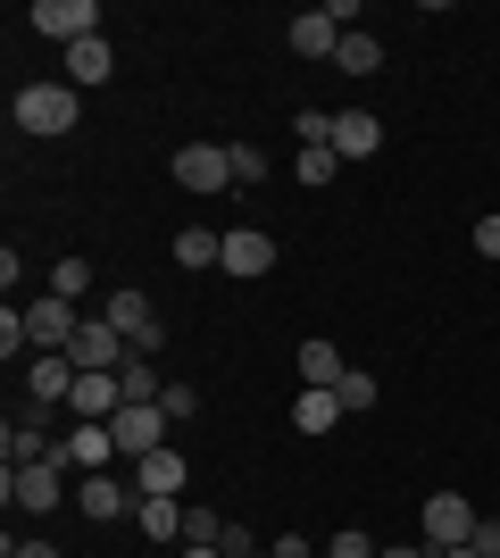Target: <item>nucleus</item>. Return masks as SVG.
<instances>
[{
	"label": "nucleus",
	"instance_id": "2eb2a0df",
	"mask_svg": "<svg viewBox=\"0 0 500 558\" xmlns=\"http://www.w3.org/2000/svg\"><path fill=\"white\" fill-rule=\"evenodd\" d=\"M284 43H292V59H333V50H342V25H333L326 9H301V17L284 25Z\"/></svg>",
	"mask_w": 500,
	"mask_h": 558
},
{
	"label": "nucleus",
	"instance_id": "bb28decb",
	"mask_svg": "<svg viewBox=\"0 0 500 558\" xmlns=\"http://www.w3.org/2000/svg\"><path fill=\"white\" fill-rule=\"evenodd\" d=\"M50 292L84 308V292H93V267H84V258H59V267H50Z\"/></svg>",
	"mask_w": 500,
	"mask_h": 558
},
{
	"label": "nucleus",
	"instance_id": "f3484780",
	"mask_svg": "<svg viewBox=\"0 0 500 558\" xmlns=\"http://www.w3.org/2000/svg\"><path fill=\"white\" fill-rule=\"evenodd\" d=\"M0 459H9V466H42V459H59V442H50L34 417H9V425H0Z\"/></svg>",
	"mask_w": 500,
	"mask_h": 558
},
{
	"label": "nucleus",
	"instance_id": "c85d7f7f",
	"mask_svg": "<svg viewBox=\"0 0 500 558\" xmlns=\"http://www.w3.org/2000/svg\"><path fill=\"white\" fill-rule=\"evenodd\" d=\"M292 175H301V184H333V175H342L333 142H326V150H292Z\"/></svg>",
	"mask_w": 500,
	"mask_h": 558
},
{
	"label": "nucleus",
	"instance_id": "2f4dec72",
	"mask_svg": "<svg viewBox=\"0 0 500 558\" xmlns=\"http://www.w3.org/2000/svg\"><path fill=\"white\" fill-rule=\"evenodd\" d=\"M376 550H383V542H367L358 525H342V534L326 542V558H376Z\"/></svg>",
	"mask_w": 500,
	"mask_h": 558
},
{
	"label": "nucleus",
	"instance_id": "ea45409f",
	"mask_svg": "<svg viewBox=\"0 0 500 558\" xmlns=\"http://www.w3.org/2000/svg\"><path fill=\"white\" fill-rule=\"evenodd\" d=\"M434 558H484V550H476V542H459V550H434Z\"/></svg>",
	"mask_w": 500,
	"mask_h": 558
},
{
	"label": "nucleus",
	"instance_id": "f8f14e48",
	"mask_svg": "<svg viewBox=\"0 0 500 558\" xmlns=\"http://www.w3.org/2000/svg\"><path fill=\"white\" fill-rule=\"evenodd\" d=\"M292 367H301V392H333V384L351 375V359H342V350H333L326 333H309V342L292 350Z\"/></svg>",
	"mask_w": 500,
	"mask_h": 558
},
{
	"label": "nucleus",
	"instance_id": "39448f33",
	"mask_svg": "<svg viewBox=\"0 0 500 558\" xmlns=\"http://www.w3.org/2000/svg\"><path fill=\"white\" fill-rule=\"evenodd\" d=\"M167 425H175L167 409H118V417H109V434H118V459L143 466L150 450H167Z\"/></svg>",
	"mask_w": 500,
	"mask_h": 558
},
{
	"label": "nucleus",
	"instance_id": "20e7f679",
	"mask_svg": "<svg viewBox=\"0 0 500 558\" xmlns=\"http://www.w3.org/2000/svg\"><path fill=\"white\" fill-rule=\"evenodd\" d=\"M100 317L125 333V342L143 350V359H159V342H167V326H159V308H150V292H109L100 301Z\"/></svg>",
	"mask_w": 500,
	"mask_h": 558
},
{
	"label": "nucleus",
	"instance_id": "dca6fc26",
	"mask_svg": "<svg viewBox=\"0 0 500 558\" xmlns=\"http://www.w3.org/2000/svg\"><path fill=\"white\" fill-rule=\"evenodd\" d=\"M184 484H192L184 450H150V459L134 466V492H159V500H184Z\"/></svg>",
	"mask_w": 500,
	"mask_h": 558
},
{
	"label": "nucleus",
	"instance_id": "0eeeda50",
	"mask_svg": "<svg viewBox=\"0 0 500 558\" xmlns=\"http://www.w3.org/2000/svg\"><path fill=\"white\" fill-rule=\"evenodd\" d=\"M59 475H68V466L59 459H42V466H9V475H0V492H9V500H17V509H59V500H68V492H59Z\"/></svg>",
	"mask_w": 500,
	"mask_h": 558
},
{
	"label": "nucleus",
	"instance_id": "72a5a7b5",
	"mask_svg": "<svg viewBox=\"0 0 500 558\" xmlns=\"http://www.w3.org/2000/svg\"><path fill=\"white\" fill-rule=\"evenodd\" d=\"M217 550H225V558H259V542H251V525H225V534H217Z\"/></svg>",
	"mask_w": 500,
	"mask_h": 558
},
{
	"label": "nucleus",
	"instance_id": "c9c22d12",
	"mask_svg": "<svg viewBox=\"0 0 500 558\" xmlns=\"http://www.w3.org/2000/svg\"><path fill=\"white\" fill-rule=\"evenodd\" d=\"M476 550H484V558H500V517H484V525H476Z\"/></svg>",
	"mask_w": 500,
	"mask_h": 558
},
{
	"label": "nucleus",
	"instance_id": "c756f323",
	"mask_svg": "<svg viewBox=\"0 0 500 558\" xmlns=\"http://www.w3.org/2000/svg\"><path fill=\"white\" fill-rule=\"evenodd\" d=\"M217 534H225V525H217V509L184 500V542H209V550H217ZM184 542H175V550H184Z\"/></svg>",
	"mask_w": 500,
	"mask_h": 558
},
{
	"label": "nucleus",
	"instance_id": "9b49d317",
	"mask_svg": "<svg viewBox=\"0 0 500 558\" xmlns=\"http://www.w3.org/2000/svg\"><path fill=\"white\" fill-rule=\"evenodd\" d=\"M376 150H383L376 109H333V159H376Z\"/></svg>",
	"mask_w": 500,
	"mask_h": 558
},
{
	"label": "nucleus",
	"instance_id": "9d476101",
	"mask_svg": "<svg viewBox=\"0 0 500 558\" xmlns=\"http://www.w3.org/2000/svg\"><path fill=\"white\" fill-rule=\"evenodd\" d=\"M75 326H84V317H75V301H59V292H42V301L25 308V333H34V350H68Z\"/></svg>",
	"mask_w": 500,
	"mask_h": 558
},
{
	"label": "nucleus",
	"instance_id": "1a4fd4ad",
	"mask_svg": "<svg viewBox=\"0 0 500 558\" xmlns=\"http://www.w3.org/2000/svg\"><path fill=\"white\" fill-rule=\"evenodd\" d=\"M68 392H75V359H68V350H42V359H25V400H34V409H59Z\"/></svg>",
	"mask_w": 500,
	"mask_h": 558
},
{
	"label": "nucleus",
	"instance_id": "4468645a",
	"mask_svg": "<svg viewBox=\"0 0 500 558\" xmlns=\"http://www.w3.org/2000/svg\"><path fill=\"white\" fill-rule=\"evenodd\" d=\"M267 267H276V233H259V226H234L225 233V276H267Z\"/></svg>",
	"mask_w": 500,
	"mask_h": 558
},
{
	"label": "nucleus",
	"instance_id": "a19ab883",
	"mask_svg": "<svg viewBox=\"0 0 500 558\" xmlns=\"http://www.w3.org/2000/svg\"><path fill=\"white\" fill-rule=\"evenodd\" d=\"M259 558H276V550H259Z\"/></svg>",
	"mask_w": 500,
	"mask_h": 558
},
{
	"label": "nucleus",
	"instance_id": "4c0bfd02",
	"mask_svg": "<svg viewBox=\"0 0 500 558\" xmlns=\"http://www.w3.org/2000/svg\"><path fill=\"white\" fill-rule=\"evenodd\" d=\"M376 558H434V550H417V542H383Z\"/></svg>",
	"mask_w": 500,
	"mask_h": 558
},
{
	"label": "nucleus",
	"instance_id": "cd10ccee",
	"mask_svg": "<svg viewBox=\"0 0 500 558\" xmlns=\"http://www.w3.org/2000/svg\"><path fill=\"white\" fill-rule=\"evenodd\" d=\"M333 392H342V409H351V417H367L383 384H376V375H367V367H351V375H342V384H333Z\"/></svg>",
	"mask_w": 500,
	"mask_h": 558
},
{
	"label": "nucleus",
	"instance_id": "e433bc0d",
	"mask_svg": "<svg viewBox=\"0 0 500 558\" xmlns=\"http://www.w3.org/2000/svg\"><path fill=\"white\" fill-rule=\"evenodd\" d=\"M0 558H59V550H50V542H9Z\"/></svg>",
	"mask_w": 500,
	"mask_h": 558
},
{
	"label": "nucleus",
	"instance_id": "b1692460",
	"mask_svg": "<svg viewBox=\"0 0 500 558\" xmlns=\"http://www.w3.org/2000/svg\"><path fill=\"white\" fill-rule=\"evenodd\" d=\"M175 267H225V233L217 226H184L175 233Z\"/></svg>",
	"mask_w": 500,
	"mask_h": 558
},
{
	"label": "nucleus",
	"instance_id": "473e14b6",
	"mask_svg": "<svg viewBox=\"0 0 500 558\" xmlns=\"http://www.w3.org/2000/svg\"><path fill=\"white\" fill-rule=\"evenodd\" d=\"M159 409H167V417H200V392H192V384H167Z\"/></svg>",
	"mask_w": 500,
	"mask_h": 558
},
{
	"label": "nucleus",
	"instance_id": "7c9ffc66",
	"mask_svg": "<svg viewBox=\"0 0 500 558\" xmlns=\"http://www.w3.org/2000/svg\"><path fill=\"white\" fill-rule=\"evenodd\" d=\"M17 350H34V333H25L17 301H9V308H0V359H17Z\"/></svg>",
	"mask_w": 500,
	"mask_h": 558
},
{
	"label": "nucleus",
	"instance_id": "aec40b11",
	"mask_svg": "<svg viewBox=\"0 0 500 558\" xmlns=\"http://www.w3.org/2000/svg\"><path fill=\"white\" fill-rule=\"evenodd\" d=\"M109 75H118V50L100 43V34L68 50V84H75V93H93V84H109Z\"/></svg>",
	"mask_w": 500,
	"mask_h": 558
},
{
	"label": "nucleus",
	"instance_id": "f704fd0d",
	"mask_svg": "<svg viewBox=\"0 0 500 558\" xmlns=\"http://www.w3.org/2000/svg\"><path fill=\"white\" fill-rule=\"evenodd\" d=\"M476 258H492V267H500V217H476Z\"/></svg>",
	"mask_w": 500,
	"mask_h": 558
},
{
	"label": "nucleus",
	"instance_id": "4be33fe9",
	"mask_svg": "<svg viewBox=\"0 0 500 558\" xmlns=\"http://www.w3.org/2000/svg\"><path fill=\"white\" fill-rule=\"evenodd\" d=\"M118 392H125V409H159V359H143V350H134V359H125L118 367Z\"/></svg>",
	"mask_w": 500,
	"mask_h": 558
},
{
	"label": "nucleus",
	"instance_id": "f03ea898",
	"mask_svg": "<svg viewBox=\"0 0 500 558\" xmlns=\"http://www.w3.org/2000/svg\"><path fill=\"white\" fill-rule=\"evenodd\" d=\"M68 359H75V375H118L125 359H134V342H125L109 317H84V326H75V342H68Z\"/></svg>",
	"mask_w": 500,
	"mask_h": 558
},
{
	"label": "nucleus",
	"instance_id": "a878e982",
	"mask_svg": "<svg viewBox=\"0 0 500 558\" xmlns=\"http://www.w3.org/2000/svg\"><path fill=\"white\" fill-rule=\"evenodd\" d=\"M225 159H234V184H267L276 175V159H267L259 142H225Z\"/></svg>",
	"mask_w": 500,
	"mask_h": 558
},
{
	"label": "nucleus",
	"instance_id": "6e6552de",
	"mask_svg": "<svg viewBox=\"0 0 500 558\" xmlns=\"http://www.w3.org/2000/svg\"><path fill=\"white\" fill-rule=\"evenodd\" d=\"M34 25H42V34H50V43H93V34H100V9H93V0H34Z\"/></svg>",
	"mask_w": 500,
	"mask_h": 558
},
{
	"label": "nucleus",
	"instance_id": "412c9836",
	"mask_svg": "<svg viewBox=\"0 0 500 558\" xmlns=\"http://www.w3.org/2000/svg\"><path fill=\"white\" fill-rule=\"evenodd\" d=\"M342 417H351L342 392H301V400H292V434H309V442H317V434H333Z\"/></svg>",
	"mask_w": 500,
	"mask_h": 558
},
{
	"label": "nucleus",
	"instance_id": "393cba45",
	"mask_svg": "<svg viewBox=\"0 0 500 558\" xmlns=\"http://www.w3.org/2000/svg\"><path fill=\"white\" fill-rule=\"evenodd\" d=\"M333 68H342V75H376V68H383V43L367 34V25H358V34H342V50H333Z\"/></svg>",
	"mask_w": 500,
	"mask_h": 558
},
{
	"label": "nucleus",
	"instance_id": "a211bd4d",
	"mask_svg": "<svg viewBox=\"0 0 500 558\" xmlns=\"http://www.w3.org/2000/svg\"><path fill=\"white\" fill-rule=\"evenodd\" d=\"M109 459H118V434H109V425H75L68 442H59V466H84V475H100Z\"/></svg>",
	"mask_w": 500,
	"mask_h": 558
},
{
	"label": "nucleus",
	"instance_id": "58836bf2",
	"mask_svg": "<svg viewBox=\"0 0 500 558\" xmlns=\"http://www.w3.org/2000/svg\"><path fill=\"white\" fill-rule=\"evenodd\" d=\"M175 558H225V550H209V542H184V550H175Z\"/></svg>",
	"mask_w": 500,
	"mask_h": 558
},
{
	"label": "nucleus",
	"instance_id": "423d86ee",
	"mask_svg": "<svg viewBox=\"0 0 500 558\" xmlns=\"http://www.w3.org/2000/svg\"><path fill=\"white\" fill-rule=\"evenodd\" d=\"M167 167H175V184H184V192H225V184H234V159H225L217 142H184Z\"/></svg>",
	"mask_w": 500,
	"mask_h": 558
},
{
	"label": "nucleus",
	"instance_id": "ddd939ff",
	"mask_svg": "<svg viewBox=\"0 0 500 558\" xmlns=\"http://www.w3.org/2000/svg\"><path fill=\"white\" fill-rule=\"evenodd\" d=\"M68 409H75V425H109L125 409V392H118V375H75V392H68Z\"/></svg>",
	"mask_w": 500,
	"mask_h": 558
},
{
	"label": "nucleus",
	"instance_id": "6ab92c4d",
	"mask_svg": "<svg viewBox=\"0 0 500 558\" xmlns=\"http://www.w3.org/2000/svg\"><path fill=\"white\" fill-rule=\"evenodd\" d=\"M75 500H84V517H100V525H109V517H134V500H143V492L118 484V475H84V492H75Z\"/></svg>",
	"mask_w": 500,
	"mask_h": 558
},
{
	"label": "nucleus",
	"instance_id": "5701e85b",
	"mask_svg": "<svg viewBox=\"0 0 500 558\" xmlns=\"http://www.w3.org/2000/svg\"><path fill=\"white\" fill-rule=\"evenodd\" d=\"M134 525H143L150 542H184V500H159V492H143V500H134Z\"/></svg>",
	"mask_w": 500,
	"mask_h": 558
},
{
	"label": "nucleus",
	"instance_id": "7ed1b4c3",
	"mask_svg": "<svg viewBox=\"0 0 500 558\" xmlns=\"http://www.w3.org/2000/svg\"><path fill=\"white\" fill-rule=\"evenodd\" d=\"M476 500L467 492H426V550H459V542H476Z\"/></svg>",
	"mask_w": 500,
	"mask_h": 558
},
{
	"label": "nucleus",
	"instance_id": "f257e3e1",
	"mask_svg": "<svg viewBox=\"0 0 500 558\" xmlns=\"http://www.w3.org/2000/svg\"><path fill=\"white\" fill-rule=\"evenodd\" d=\"M9 117H17V134L59 142V134H75V117H84V93H75V84H25Z\"/></svg>",
	"mask_w": 500,
	"mask_h": 558
}]
</instances>
